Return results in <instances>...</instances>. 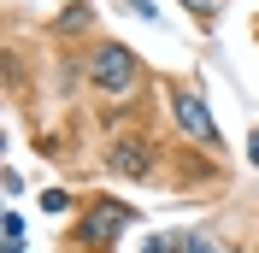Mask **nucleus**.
<instances>
[{
    "label": "nucleus",
    "instance_id": "f257e3e1",
    "mask_svg": "<svg viewBox=\"0 0 259 253\" xmlns=\"http://www.w3.org/2000/svg\"><path fill=\"white\" fill-rule=\"evenodd\" d=\"M89 82H95L100 95H124V89L142 82V65H136V53H130L124 41H100V48L89 53Z\"/></svg>",
    "mask_w": 259,
    "mask_h": 253
},
{
    "label": "nucleus",
    "instance_id": "f03ea898",
    "mask_svg": "<svg viewBox=\"0 0 259 253\" xmlns=\"http://www.w3.org/2000/svg\"><path fill=\"white\" fill-rule=\"evenodd\" d=\"M130 224H136V206H124V200H89V212H82V224H77V241L112 247Z\"/></svg>",
    "mask_w": 259,
    "mask_h": 253
},
{
    "label": "nucleus",
    "instance_id": "7ed1b4c3",
    "mask_svg": "<svg viewBox=\"0 0 259 253\" xmlns=\"http://www.w3.org/2000/svg\"><path fill=\"white\" fill-rule=\"evenodd\" d=\"M171 118H177V130L189 136V142L218 147V124L206 118V100L194 95V89H171Z\"/></svg>",
    "mask_w": 259,
    "mask_h": 253
},
{
    "label": "nucleus",
    "instance_id": "20e7f679",
    "mask_svg": "<svg viewBox=\"0 0 259 253\" xmlns=\"http://www.w3.org/2000/svg\"><path fill=\"white\" fill-rule=\"evenodd\" d=\"M106 165H112L118 177H147V171H153V147H147V142H112Z\"/></svg>",
    "mask_w": 259,
    "mask_h": 253
},
{
    "label": "nucleus",
    "instance_id": "39448f33",
    "mask_svg": "<svg viewBox=\"0 0 259 253\" xmlns=\"http://www.w3.org/2000/svg\"><path fill=\"white\" fill-rule=\"evenodd\" d=\"M82 18H89V6H82V0H77V6H65V18H59V35H77V30H82Z\"/></svg>",
    "mask_w": 259,
    "mask_h": 253
},
{
    "label": "nucleus",
    "instance_id": "423d86ee",
    "mask_svg": "<svg viewBox=\"0 0 259 253\" xmlns=\"http://www.w3.org/2000/svg\"><path fill=\"white\" fill-rule=\"evenodd\" d=\"M6 253H24V218L6 212Z\"/></svg>",
    "mask_w": 259,
    "mask_h": 253
},
{
    "label": "nucleus",
    "instance_id": "0eeeda50",
    "mask_svg": "<svg viewBox=\"0 0 259 253\" xmlns=\"http://www.w3.org/2000/svg\"><path fill=\"white\" fill-rule=\"evenodd\" d=\"M183 12H194L200 24H212V18H218V0H183Z\"/></svg>",
    "mask_w": 259,
    "mask_h": 253
},
{
    "label": "nucleus",
    "instance_id": "6e6552de",
    "mask_svg": "<svg viewBox=\"0 0 259 253\" xmlns=\"http://www.w3.org/2000/svg\"><path fill=\"white\" fill-rule=\"evenodd\" d=\"M41 206H48V212H65V206H71V194H65V189H48V194H41Z\"/></svg>",
    "mask_w": 259,
    "mask_h": 253
},
{
    "label": "nucleus",
    "instance_id": "1a4fd4ad",
    "mask_svg": "<svg viewBox=\"0 0 259 253\" xmlns=\"http://www.w3.org/2000/svg\"><path fill=\"white\" fill-rule=\"evenodd\" d=\"M247 153H253V159H259V130H253V136H247Z\"/></svg>",
    "mask_w": 259,
    "mask_h": 253
}]
</instances>
